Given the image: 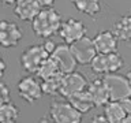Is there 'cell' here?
Here are the masks:
<instances>
[{
	"mask_svg": "<svg viewBox=\"0 0 131 123\" xmlns=\"http://www.w3.org/2000/svg\"><path fill=\"white\" fill-rule=\"evenodd\" d=\"M61 15L53 7L41 8V11L31 20V30L40 38H51L59 33L61 25Z\"/></svg>",
	"mask_w": 131,
	"mask_h": 123,
	"instance_id": "6da1fadb",
	"label": "cell"
},
{
	"mask_svg": "<svg viewBox=\"0 0 131 123\" xmlns=\"http://www.w3.org/2000/svg\"><path fill=\"white\" fill-rule=\"evenodd\" d=\"M49 118L53 123H82L83 114L67 100H53L49 105Z\"/></svg>",
	"mask_w": 131,
	"mask_h": 123,
	"instance_id": "7a4b0ae2",
	"label": "cell"
},
{
	"mask_svg": "<svg viewBox=\"0 0 131 123\" xmlns=\"http://www.w3.org/2000/svg\"><path fill=\"white\" fill-rule=\"evenodd\" d=\"M101 79L109 93V101H120L131 96V85L127 81L126 75H120L117 73L105 74Z\"/></svg>",
	"mask_w": 131,
	"mask_h": 123,
	"instance_id": "3957f363",
	"label": "cell"
},
{
	"mask_svg": "<svg viewBox=\"0 0 131 123\" xmlns=\"http://www.w3.org/2000/svg\"><path fill=\"white\" fill-rule=\"evenodd\" d=\"M49 53L44 49V47L41 44L30 45L27 47L20 55V66L26 73H37V70L41 66V63L48 59Z\"/></svg>",
	"mask_w": 131,
	"mask_h": 123,
	"instance_id": "277c9868",
	"label": "cell"
},
{
	"mask_svg": "<svg viewBox=\"0 0 131 123\" xmlns=\"http://www.w3.org/2000/svg\"><path fill=\"white\" fill-rule=\"evenodd\" d=\"M89 85V81L82 73L79 71H72L63 74L61 77V90H60V96H63L66 100L81 90H85Z\"/></svg>",
	"mask_w": 131,
	"mask_h": 123,
	"instance_id": "5b68a950",
	"label": "cell"
},
{
	"mask_svg": "<svg viewBox=\"0 0 131 123\" xmlns=\"http://www.w3.org/2000/svg\"><path fill=\"white\" fill-rule=\"evenodd\" d=\"M68 47H70V51H71L74 59L77 60V64H82V66L90 64L92 59L97 55L93 40L89 38L88 36L82 37L81 40L72 43Z\"/></svg>",
	"mask_w": 131,
	"mask_h": 123,
	"instance_id": "8992f818",
	"label": "cell"
},
{
	"mask_svg": "<svg viewBox=\"0 0 131 123\" xmlns=\"http://www.w3.org/2000/svg\"><path fill=\"white\" fill-rule=\"evenodd\" d=\"M59 34L61 37V40L64 41V44L71 45L72 43H75V41L81 40L82 37L86 36V26L79 19L68 18L64 22H61Z\"/></svg>",
	"mask_w": 131,
	"mask_h": 123,
	"instance_id": "52a82bcc",
	"label": "cell"
},
{
	"mask_svg": "<svg viewBox=\"0 0 131 123\" xmlns=\"http://www.w3.org/2000/svg\"><path fill=\"white\" fill-rule=\"evenodd\" d=\"M23 37V32L18 25L12 20H0V47L14 48L16 47Z\"/></svg>",
	"mask_w": 131,
	"mask_h": 123,
	"instance_id": "ba28073f",
	"label": "cell"
},
{
	"mask_svg": "<svg viewBox=\"0 0 131 123\" xmlns=\"http://www.w3.org/2000/svg\"><path fill=\"white\" fill-rule=\"evenodd\" d=\"M16 90H18L19 97L26 102H29V104H33V102L38 101L41 96H42L41 84L31 75L23 77L18 82V85H16Z\"/></svg>",
	"mask_w": 131,
	"mask_h": 123,
	"instance_id": "9c48e42d",
	"label": "cell"
},
{
	"mask_svg": "<svg viewBox=\"0 0 131 123\" xmlns=\"http://www.w3.org/2000/svg\"><path fill=\"white\" fill-rule=\"evenodd\" d=\"M51 57L56 61L61 74L72 73L77 70V60L74 59L72 53L70 51V47L67 44L56 45L55 51L51 53Z\"/></svg>",
	"mask_w": 131,
	"mask_h": 123,
	"instance_id": "30bf717a",
	"label": "cell"
},
{
	"mask_svg": "<svg viewBox=\"0 0 131 123\" xmlns=\"http://www.w3.org/2000/svg\"><path fill=\"white\" fill-rule=\"evenodd\" d=\"M92 40H93V44H94V48H96L97 53L117 52L119 40L116 38V36L113 34L112 30H102L100 33H97Z\"/></svg>",
	"mask_w": 131,
	"mask_h": 123,
	"instance_id": "8fae6325",
	"label": "cell"
},
{
	"mask_svg": "<svg viewBox=\"0 0 131 123\" xmlns=\"http://www.w3.org/2000/svg\"><path fill=\"white\" fill-rule=\"evenodd\" d=\"M14 14L22 20H33L36 15L41 11V7L36 0H16L14 4Z\"/></svg>",
	"mask_w": 131,
	"mask_h": 123,
	"instance_id": "7c38bea8",
	"label": "cell"
},
{
	"mask_svg": "<svg viewBox=\"0 0 131 123\" xmlns=\"http://www.w3.org/2000/svg\"><path fill=\"white\" fill-rule=\"evenodd\" d=\"M88 92L94 102V107H104L109 101V93L101 78H96L88 85Z\"/></svg>",
	"mask_w": 131,
	"mask_h": 123,
	"instance_id": "4fadbf2b",
	"label": "cell"
},
{
	"mask_svg": "<svg viewBox=\"0 0 131 123\" xmlns=\"http://www.w3.org/2000/svg\"><path fill=\"white\" fill-rule=\"evenodd\" d=\"M67 101L75 109L79 111L81 114H86L94 108V102L92 100V97H90L89 92H88V88L85 90H81V92L72 94V96H70L67 98Z\"/></svg>",
	"mask_w": 131,
	"mask_h": 123,
	"instance_id": "5bb4252c",
	"label": "cell"
},
{
	"mask_svg": "<svg viewBox=\"0 0 131 123\" xmlns=\"http://www.w3.org/2000/svg\"><path fill=\"white\" fill-rule=\"evenodd\" d=\"M112 32L119 41H131V15H124L117 19L112 27Z\"/></svg>",
	"mask_w": 131,
	"mask_h": 123,
	"instance_id": "9a60e30c",
	"label": "cell"
},
{
	"mask_svg": "<svg viewBox=\"0 0 131 123\" xmlns=\"http://www.w3.org/2000/svg\"><path fill=\"white\" fill-rule=\"evenodd\" d=\"M74 7L82 14L89 16H96L101 11V2L100 0H71Z\"/></svg>",
	"mask_w": 131,
	"mask_h": 123,
	"instance_id": "2e32d148",
	"label": "cell"
},
{
	"mask_svg": "<svg viewBox=\"0 0 131 123\" xmlns=\"http://www.w3.org/2000/svg\"><path fill=\"white\" fill-rule=\"evenodd\" d=\"M104 116L111 123H120L126 116V112L123 111L119 101H108L104 105Z\"/></svg>",
	"mask_w": 131,
	"mask_h": 123,
	"instance_id": "e0dca14e",
	"label": "cell"
},
{
	"mask_svg": "<svg viewBox=\"0 0 131 123\" xmlns=\"http://www.w3.org/2000/svg\"><path fill=\"white\" fill-rule=\"evenodd\" d=\"M61 77H63V74H57V75L51 77V78L44 79L42 82H41V90H42V94H47V96H51V97L60 96Z\"/></svg>",
	"mask_w": 131,
	"mask_h": 123,
	"instance_id": "ac0fdd59",
	"label": "cell"
},
{
	"mask_svg": "<svg viewBox=\"0 0 131 123\" xmlns=\"http://www.w3.org/2000/svg\"><path fill=\"white\" fill-rule=\"evenodd\" d=\"M36 74H37V77H38L41 81H44V79H48V78L55 77V75L61 74V73H60L59 67H57L56 61L49 56L48 59H45L42 63H41V66L38 67V70H37Z\"/></svg>",
	"mask_w": 131,
	"mask_h": 123,
	"instance_id": "d6986e66",
	"label": "cell"
},
{
	"mask_svg": "<svg viewBox=\"0 0 131 123\" xmlns=\"http://www.w3.org/2000/svg\"><path fill=\"white\" fill-rule=\"evenodd\" d=\"M20 111L12 101L7 102L0 107V123H7V122H16L19 118Z\"/></svg>",
	"mask_w": 131,
	"mask_h": 123,
	"instance_id": "ffe728a7",
	"label": "cell"
},
{
	"mask_svg": "<svg viewBox=\"0 0 131 123\" xmlns=\"http://www.w3.org/2000/svg\"><path fill=\"white\" fill-rule=\"evenodd\" d=\"M11 101V90L7 84L0 81V107Z\"/></svg>",
	"mask_w": 131,
	"mask_h": 123,
	"instance_id": "44dd1931",
	"label": "cell"
},
{
	"mask_svg": "<svg viewBox=\"0 0 131 123\" xmlns=\"http://www.w3.org/2000/svg\"><path fill=\"white\" fill-rule=\"evenodd\" d=\"M119 102H120V105H122L123 111L126 112V115H131V96L123 98Z\"/></svg>",
	"mask_w": 131,
	"mask_h": 123,
	"instance_id": "7402d4cb",
	"label": "cell"
},
{
	"mask_svg": "<svg viewBox=\"0 0 131 123\" xmlns=\"http://www.w3.org/2000/svg\"><path fill=\"white\" fill-rule=\"evenodd\" d=\"M41 45H42L44 49L49 53V56H51V53L55 51V48H56V44L53 43L52 40H45V41H44V44H41Z\"/></svg>",
	"mask_w": 131,
	"mask_h": 123,
	"instance_id": "603a6c76",
	"label": "cell"
},
{
	"mask_svg": "<svg viewBox=\"0 0 131 123\" xmlns=\"http://www.w3.org/2000/svg\"><path fill=\"white\" fill-rule=\"evenodd\" d=\"M89 123H111V122L104 116V115H96V116H93L90 119Z\"/></svg>",
	"mask_w": 131,
	"mask_h": 123,
	"instance_id": "cb8c5ba5",
	"label": "cell"
},
{
	"mask_svg": "<svg viewBox=\"0 0 131 123\" xmlns=\"http://www.w3.org/2000/svg\"><path fill=\"white\" fill-rule=\"evenodd\" d=\"M6 70H7V63L4 61V59H3V56L0 55V79L6 75Z\"/></svg>",
	"mask_w": 131,
	"mask_h": 123,
	"instance_id": "d4e9b609",
	"label": "cell"
},
{
	"mask_svg": "<svg viewBox=\"0 0 131 123\" xmlns=\"http://www.w3.org/2000/svg\"><path fill=\"white\" fill-rule=\"evenodd\" d=\"M37 3L40 4L41 7H52V4L56 2V0H36Z\"/></svg>",
	"mask_w": 131,
	"mask_h": 123,
	"instance_id": "484cf974",
	"label": "cell"
},
{
	"mask_svg": "<svg viewBox=\"0 0 131 123\" xmlns=\"http://www.w3.org/2000/svg\"><path fill=\"white\" fill-rule=\"evenodd\" d=\"M0 3L4 4V6H11V4L16 3V0H0Z\"/></svg>",
	"mask_w": 131,
	"mask_h": 123,
	"instance_id": "4316f807",
	"label": "cell"
},
{
	"mask_svg": "<svg viewBox=\"0 0 131 123\" xmlns=\"http://www.w3.org/2000/svg\"><path fill=\"white\" fill-rule=\"evenodd\" d=\"M120 123H131V115H126Z\"/></svg>",
	"mask_w": 131,
	"mask_h": 123,
	"instance_id": "83f0119b",
	"label": "cell"
},
{
	"mask_svg": "<svg viewBox=\"0 0 131 123\" xmlns=\"http://www.w3.org/2000/svg\"><path fill=\"white\" fill-rule=\"evenodd\" d=\"M126 78H127V81L130 82V85H131V68L127 71V74H126Z\"/></svg>",
	"mask_w": 131,
	"mask_h": 123,
	"instance_id": "f1b7e54d",
	"label": "cell"
},
{
	"mask_svg": "<svg viewBox=\"0 0 131 123\" xmlns=\"http://www.w3.org/2000/svg\"><path fill=\"white\" fill-rule=\"evenodd\" d=\"M7 123H18V122H7Z\"/></svg>",
	"mask_w": 131,
	"mask_h": 123,
	"instance_id": "f546056e",
	"label": "cell"
},
{
	"mask_svg": "<svg viewBox=\"0 0 131 123\" xmlns=\"http://www.w3.org/2000/svg\"><path fill=\"white\" fill-rule=\"evenodd\" d=\"M130 15H131V14H130Z\"/></svg>",
	"mask_w": 131,
	"mask_h": 123,
	"instance_id": "4dcf8cb0",
	"label": "cell"
}]
</instances>
